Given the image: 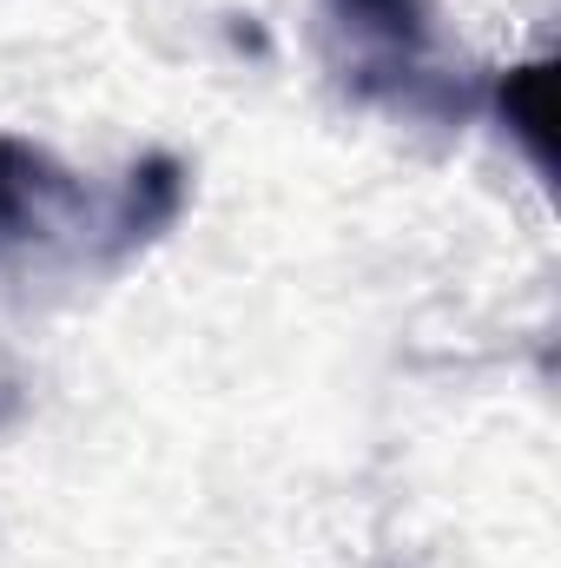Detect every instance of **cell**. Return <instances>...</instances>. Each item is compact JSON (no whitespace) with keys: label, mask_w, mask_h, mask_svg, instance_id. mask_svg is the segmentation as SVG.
Returning <instances> with one entry per match:
<instances>
[{"label":"cell","mask_w":561,"mask_h":568,"mask_svg":"<svg viewBox=\"0 0 561 568\" xmlns=\"http://www.w3.org/2000/svg\"><path fill=\"white\" fill-rule=\"evenodd\" d=\"M324 40L344 87H357L364 100H404V106H410V87L429 80V53H436L429 0H324Z\"/></svg>","instance_id":"6da1fadb"},{"label":"cell","mask_w":561,"mask_h":568,"mask_svg":"<svg viewBox=\"0 0 561 568\" xmlns=\"http://www.w3.org/2000/svg\"><path fill=\"white\" fill-rule=\"evenodd\" d=\"M496 106H502L509 133L529 145V159L549 172V159H555V73H549V60L509 67L496 87Z\"/></svg>","instance_id":"3957f363"},{"label":"cell","mask_w":561,"mask_h":568,"mask_svg":"<svg viewBox=\"0 0 561 568\" xmlns=\"http://www.w3.org/2000/svg\"><path fill=\"white\" fill-rule=\"evenodd\" d=\"M178 199H185V179H178V165H172L165 152H159V159H145L140 172H133V185H126V199H120V219H113L120 245L152 239L159 225H172Z\"/></svg>","instance_id":"277c9868"},{"label":"cell","mask_w":561,"mask_h":568,"mask_svg":"<svg viewBox=\"0 0 561 568\" xmlns=\"http://www.w3.org/2000/svg\"><path fill=\"white\" fill-rule=\"evenodd\" d=\"M73 205H80V192H73V179L60 172L53 152L0 133V252L60 232Z\"/></svg>","instance_id":"7a4b0ae2"}]
</instances>
